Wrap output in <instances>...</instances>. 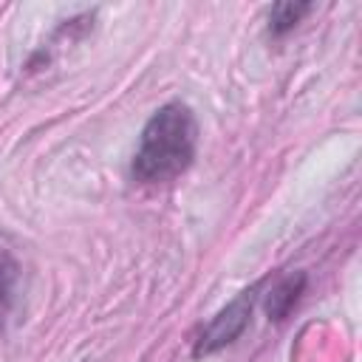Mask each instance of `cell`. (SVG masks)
<instances>
[{"label": "cell", "instance_id": "6da1fadb", "mask_svg": "<svg viewBox=\"0 0 362 362\" xmlns=\"http://www.w3.org/2000/svg\"><path fill=\"white\" fill-rule=\"evenodd\" d=\"M198 147V122L189 105L167 102L141 127L130 175L139 184H167L189 170Z\"/></svg>", "mask_w": 362, "mask_h": 362}, {"label": "cell", "instance_id": "7a4b0ae2", "mask_svg": "<svg viewBox=\"0 0 362 362\" xmlns=\"http://www.w3.org/2000/svg\"><path fill=\"white\" fill-rule=\"evenodd\" d=\"M255 300H257V286L240 291L232 303H226L195 337V345H192V356H209L226 345H232L249 325L252 320V308H255Z\"/></svg>", "mask_w": 362, "mask_h": 362}, {"label": "cell", "instance_id": "3957f363", "mask_svg": "<svg viewBox=\"0 0 362 362\" xmlns=\"http://www.w3.org/2000/svg\"><path fill=\"white\" fill-rule=\"evenodd\" d=\"M305 291V274L303 272H294V274H286L280 277L266 294H263V311L269 314V320L280 322L291 314V308L297 305L300 294Z\"/></svg>", "mask_w": 362, "mask_h": 362}, {"label": "cell", "instance_id": "277c9868", "mask_svg": "<svg viewBox=\"0 0 362 362\" xmlns=\"http://www.w3.org/2000/svg\"><path fill=\"white\" fill-rule=\"evenodd\" d=\"M20 294H23V266L11 255V249L0 243V328L14 314Z\"/></svg>", "mask_w": 362, "mask_h": 362}, {"label": "cell", "instance_id": "5b68a950", "mask_svg": "<svg viewBox=\"0 0 362 362\" xmlns=\"http://www.w3.org/2000/svg\"><path fill=\"white\" fill-rule=\"evenodd\" d=\"M311 11H314L311 3H274L272 11H269V31L274 37H283L297 23H303V17L311 14Z\"/></svg>", "mask_w": 362, "mask_h": 362}]
</instances>
